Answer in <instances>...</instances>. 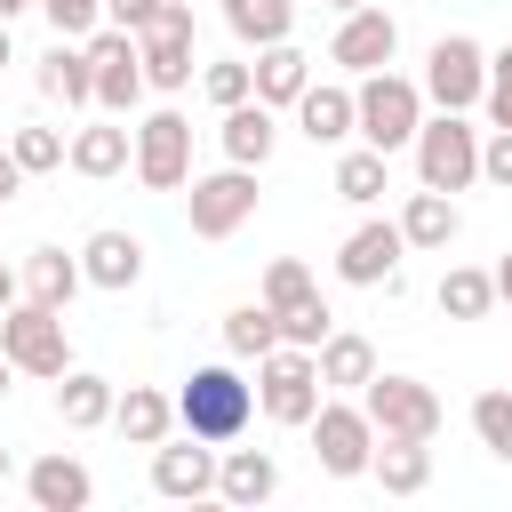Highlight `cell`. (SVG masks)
<instances>
[{
	"label": "cell",
	"mask_w": 512,
	"mask_h": 512,
	"mask_svg": "<svg viewBox=\"0 0 512 512\" xmlns=\"http://www.w3.org/2000/svg\"><path fill=\"white\" fill-rule=\"evenodd\" d=\"M400 256H408L400 224H360L336 248V280H352V288H400Z\"/></svg>",
	"instance_id": "4fadbf2b"
},
{
	"label": "cell",
	"mask_w": 512,
	"mask_h": 512,
	"mask_svg": "<svg viewBox=\"0 0 512 512\" xmlns=\"http://www.w3.org/2000/svg\"><path fill=\"white\" fill-rule=\"evenodd\" d=\"M88 56H96V104L128 120V112H136V96L152 88V80H144V56H136V32L96 24V32H88Z\"/></svg>",
	"instance_id": "7c38bea8"
},
{
	"label": "cell",
	"mask_w": 512,
	"mask_h": 512,
	"mask_svg": "<svg viewBox=\"0 0 512 512\" xmlns=\"http://www.w3.org/2000/svg\"><path fill=\"white\" fill-rule=\"evenodd\" d=\"M288 112H296V128H304L312 144H344V136H360V96L336 88V80H312Z\"/></svg>",
	"instance_id": "2e32d148"
},
{
	"label": "cell",
	"mask_w": 512,
	"mask_h": 512,
	"mask_svg": "<svg viewBox=\"0 0 512 512\" xmlns=\"http://www.w3.org/2000/svg\"><path fill=\"white\" fill-rule=\"evenodd\" d=\"M304 432H312V456H320L328 480H360L368 456H376V424H368V408H352V400H320V416H312Z\"/></svg>",
	"instance_id": "9c48e42d"
},
{
	"label": "cell",
	"mask_w": 512,
	"mask_h": 512,
	"mask_svg": "<svg viewBox=\"0 0 512 512\" xmlns=\"http://www.w3.org/2000/svg\"><path fill=\"white\" fill-rule=\"evenodd\" d=\"M368 376H376V344H368V336H352V328H328V344H320V384L360 392Z\"/></svg>",
	"instance_id": "f1b7e54d"
},
{
	"label": "cell",
	"mask_w": 512,
	"mask_h": 512,
	"mask_svg": "<svg viewBox=\"0 0 512 512\" xmlns=\"http://www.w3.org/2000/svg\"><path fill=\"white\" fill-rule=\"evenodd\" d=\"M40 16L56 24V40H88L96 16H104V0H40Z\"/></svg>",
	"instance_id": "f35d334b"
},
{
	"label": "cell",
	"mask_w": 512,
	"mask_h": 512,
	"mask_svg": "<svg viewBox=\"0 0 512 512\" xmlns=\"http://www.w3.org/2000/svg\"><path fill=\"white\" fill-rule=\"evenodd\" d=\"M248 408H256V384H240V368H192L184 376V392H176V424L192 432V440H240L248 432Z\"/></svg>",
	"instance_id": "6da1fadb"
},
{
	"label": "cell",
	"mask_w": 512,
	"mask_h": 512,
	"mask_svg": "<svg viewBox=\"0 0 512 512\" xmlns=\"http://www.w3.org/2000/svg\"><path fill=\"white\" fill-rule=\"evenodd\" d=\"M88 288V272H80V256H64V248H32L24 256V296L32 304H48V312H64L72 296Z\"/></svg>",
	"instance_id": "d4e9b609"
},
{
	"label": "cell",
	"mask_w": 512,
	"mask_h": 512,
	"mask_svg": "<svg viewBox=\"0 0 512 512\" xmlns=\"http://www.w3.org/2000/svg\"><path fill=\"white\" fill-rule=\"evenodd\" d=\"M24 8H40V0H0V24H8V16H24Z\"/></svg>",
	"instance_id": "bcb514c9"
},
{
	"label": "cell",
	"mask_w": 512,
	"mask_h": 512,
	"mask_svg": "<svg viewBox=\"0 0 512 512\" xmlns=\"http://www.w3.org/2000/svg\"><path fill=\"white\" fill-rule=\"evenodd\" d=\"M40 96H56V104H96V56L56 40V48L40 56Z\"/></svg>",
	"instance_id": "4316f807"
},
{
	"label": "cell",
	"mask_w": 512,
	"mask_h": 512,
	"mask_svg": "<svg viewBox=\"0 0 512 512\" xmlns=\"http://www.w3.org/2000/svg\"><path fill=\"white\" fill-rule=\"evenodd\" d=\"M272 344H280V312H272L264 296H256V304H232V312H224V352H232V360H264Z\"/></svg>",
	"instance_id": "1f68e13d"
},
{
	"label": "cell",
	"mask_w": 512,
	"mask_h": 512,
	"mask_svg": "<svg viewBox=\"0 0 512 512\" xmlns=\"http://www.w3.org/2000/svg\"><path fill=\"white\" fill-rule=\"evenodd\" d=\"M8 152H16V168H24V176H48V168H64V160H72V144H64L56 128H16V136H8Z\"/></svg>",
	"instance_id": "836d02e7"
},
{
	"label": "cell",
	"mask_w": 512,
	"mask_h": 512,
	"mask_svg": "<svg viewBox=\"0 0 512 512\" xmlns=\"http://www.w3.org/2000/svg\"><path fill=\"white\" fill-rule=\"evenodd\" d=\"M368 472L384 480V496H424V488H432V440H384V432H376Z\"/></svg>",
	"instance_id": "7402d4cb"
},
{
	"label": "cell",
	"mask_w": 512,
	"mask_h": 512,
	"mask_svg": "<svg viewBox=\"0 0 512 512\" xmlns=\"http://www.w3.org/2000/svg\"><path fill=\"white\" fill-rule=\"evenodd\" d=\"M272 488H280V464H272L264 448H232V456L216 464V496H224V504H272Z\"/></svg>",
	"instance_id": "484cf974"
},
{
	"label": "cell",
	"mask_w": 512,
	"mask_h": 512,
	"mask_svg": "<svg viewBox=\"0 0 512 512\" xmlns=\"http://www.w3.org/2000/svg\"><path fill=\"white\" fill-rule=\"evenodd\" d=\"M480 104H488V120H496V128H512V48H504V56H488V96H480Z\"/></svg>",
	"instance_id": "ab89813d"
},
{
	"label": "cell",
	"mask_w": 512,
	"mask_h": 512,
	"mask_svg": "<svg viewBox=\"0 0 512 512\" xmlns=\"http://www.w3.org/2000/svg\"><path fill=\"white\" fill-rule=\"evenodd\" d=\"M8 376H16V360H8V352H0V400H8Z\"/></svg>",
	"instance_id": "7dc6e473"
},
{
	"label": "cell",
	"mask_w": 512,
	"mask_h": 512,
	"mask_svg": "<svg viewBox=\"0 0 512 512\" xmlns=\"http://www.w3.org/2000/svg\"><path fill=\"white\" fill-rule=\"evenodd\" d=\"M136 56H144V80L152 88H192V8L184 0H160V16L136 32Z\"/></svg>",
	"instance_id": "30bf717a"
},
{
	"label": "cell",
	"mask_w": 512,
	"mask_h": 512,
	"mask_svg": "<svg viewBox=\"0 0 512 512\" xmlns=\"http://www.w3.org/2000/svg\"><path fill=\"white\" fill-rule=\"evenodd\" d=\"M0 64H16V48H8V24H0Z\"/></svg>",
	"instance_id": "c3c4849f"
},
{
	"label": "cell",
	"mask_w": 512,
	"mask_h": 512,
	"mask_svg": "<svg viewBox=\"0 0 512 512\" xmlns=\"http://www.w3.org/2000/svg\"><path fill=\"white\" fill-rule=\"evenodd\" d=\"M400 232H408V248H448L456 232H464V216H456V200L448 192H408V208H400Z\"/></svg>",
	"instance_id": "83f0119b"
},
{
	"label": "cell",
	"mask_w": 512,
	"mask_h": 512,
	"mask_svg": "<svg viewBox=\"0 0 512 512\" xmlns=\"http://www.w3.org/2000/svg\"><path fill=\"white\" fill-rule=\"evenodd\" d=\"M440 312H448V320H488V312H496V272L448 264V272H440Z\"/></svg>",
	"instance_id": "4dcf8cb0"
},
{
	"label": "cell",
	"mask_w": 512,
	"mask_h": 512,
	"mask_svg": "<svg viewBox=\"0 0 512 512\" xmlns=\"http://www.w3.org/2000/svg\"><path fill=\"white\" fill-rule=\"evenodd\" d=\"M216 440H184V448H152V488L160 496H176V504H192V496H216Z\"/></svg>",
	"instance_id": "9a60e30c"
},
{
	"label": "cell",
	"mask_w": 512,
	"mask_h": 512,
	"mask_svg": "<svg viewBox=\"0 0 512 512\" xmlns=\"http://www.w3.org/2000/svg\"><path fill=\"white\" fill-rule=\"evenodd\" d=\"M312 88V56L296 48V40H272V48H256V96L280 112V104H296Z\"/></svg>",
	"instance_id": "603a6c76"
},
{
	"label": "cell",
	"mask_w": 512,
	"mask_h": 512,
	"mask_svg": "<svg viewBox=\"0 0 512 512\" xmlns=\"http://www.w3.org/2000/svg\"><path fill=\"white\" fill-rule=\"evenodd\" d=\"M200 88H208V104H216V112H232V104H248V96H256V64H208V72H200Z\"/></svg>",
	"instance_id": "8d00e7d4"
},
{
	"label": "cell",
	"mask_w": 512,
	"mask_h": 512,
	"mask_svg": "<svg viewBox=\"0 0 512 512\" xmlns=\"http://www.w3.org/2000/svg\"><path fill=\"white\" fill-rule=\"evenodd\" d=\"M384 160H392V152H376V144L344 152V160H336V200H352V208L384 200Z\"/></svg>",
	"instance_id": "d6a6232c"
},
{
	"label": "cell",
	"mask_w": 512,
	"mask_h": 512,
	"mask_svg": "<svg viewBox=\"0 0 512 512\" xmlns=\"http://www.w3.org/2000/svg\"><path fill=\"white\" fill-rule=\"evenodd\" d=\"M360 136L376 144V152H400V144H416V128H424V80H400V72H360Z\"/></svg>",
	"instance_id": "3957f363"
},
{
	"label": "cell",
	"mask_w": 512,
	"mask_h": 512,
	"mask_svg": "<svg viewBox=\"0 0 512 512\" xmlns=\"http://www.w3.org/2000/svg\"><path fill=\"white\" fill-rule=\"evenodd\" d=\"M480 176H488V184H504V192H512V128H496V136H488V144H480Z\"/></svg>",
	"instance_id": "60d3db41"
},
{
	"label": "cell",
	"mask_w": 512,
	"mask_h": 512,
	"mask_svg": "<svg viewBox=\"0 0 512 512\" xmlns=\"http://www.w3.org/2000/svg\"><path fill=\"white\" fill-rule=\"evenodd\" d=\"M136 160V128H120V112L104 120V128H80L72 136V168L88 176V184H104V176H120Z\"/></svg>",
	"instance_id": "cb8c5ba5"
},
{
	"label": "cell",
	"mask_w": 512,
	"mask_h": 512,
	"mask_svg": "<svg viewBox=\"0 0 512 512\" xmlns=\"http://www.w3.org/2000/svg\"><path fill=\"white\" fill-rule=\"evenodd\" d=\"M328 328H336V312L320 304V288H312L304 304H288V312H280V344H304V352H320V344H328Z\"/></svg>",
	"instance_id": "e575fe53"
},
{
	"label": "cell",
	"mask_w": 512,
	"mask_h": 512,
	"mask_svg": "<svg viewBox=\"0 0 512 512\" xmlns=\"http://www.w3.org/2000/svg\"><path fill=\"white\" fill-rule=\"evenodd\" d=\"M216 144H224V160H240V168H264V160H272V144H280V112H272L264 96H248V104H232V112H224Z\"/></svg>",
	"instance_id": "ac0fdd59"
},
{
	"label": "cell",
	"mask_w": 512,
	"mask_h": 512,
	"mask_svg": "<svg viewBox=\"0 0 512 512\" xmlns=\"http://www.w3.org/2000/svg\"><path fill=\"white\" fill-rule=\"evenodd\" d=\"M328 8H336V16H352V8H368V0H328Z\"/></svg>",
	"instance_id": "681fc988"
},
{
	"label": "cell",
	"mask_w": 512,
	"mask_h": 512,
	"mask_svg": "<svg viewBox=\"0 0 512 512\" xmlns=\"http://www.w3.org/2000/svg\"><path fill=\"white\" fill-rule=\"evenodd\" d=\"M224 24H232L240 48H272V40H288L296 0H224Z\"/></svg>",
	"instance_id": "f546056e"
},
{
	"label": "cell",
	"mask_w": 512,
	"mask_h": 512,
	"mask_svg": "<svg viewBox=\"0 0 512 512\" xmlns=\"http://www.w3.org/2000/svg\"><path fill=\"white\" fill-rule=\"evenodd\" d=\"M8 304H16V272L0 264V312H8Z\"/></svg>",
	"instance_id": "f6af8a7d"
},
{
	"label": "cell",
	"mask_w": 512,
	"mask_h": 512,
	"mask_svg": "<svg viewBox=\"0 0 512 512\" xmlns=\"http://www.w3.org/2000/svg\"><path fill=\"white\" fill-rule=\"evenodd\" d=\"M416 176L432 192H464L480 184V128H464V112H440L416 128Z\"/></svg>",
	"instance_id": "8992f818"
},
{
	"label": "cell",
	"mask_w": 512,
	"mask_h": 512,
	"mask_svg": "<svg viewBox=\"0 0 512 512\" xmlns=\"http://www.w3.org/2000/svg\"><path fill=\"white\" fill-rule=\"evenodd\" d=\"M304 296H312V272H304L296 256H272V272H264V304L288 312V304H304Z\"/></svg>",
	"instance_id": "74e56055"
},
{
	"label": "cell",
	"mask_w": 512,
	"mask_h": 512,
	"mask_svg": "<svg viewBox=\"0 0 512 512\" xmlns=\"http://www.w3.org/2000/svg\"><path fill=\"white\" fill-rule=\"evenodd\" d=\"M424 96H432L440 112H472V104L488 96V48H480L472 32L432 40V56H424Z\"/></svg>",
	"instance_id": "ba28073f"
},
{
	"label": "cell",
	"mask_w": 512,
	"mask_h": 512,
	"mask_svg": "<svg viewBox=\"0 0 512 512\" xmlns=\"http://www.w3.org/2000/svg\"><path fill=\"white\" fill-rule=\"evenodd\" d=\"M472 432H480L488 456L512 464V392H480V400H472Z\"/></svg>",
	"instance_id": "d590c367"
},
{
	"label": "cell",
	"mask_w": 512,
	"mask_h": 512,
	"mask_svg": "<svg viewBox=\"0 0 512 512\" xmlns=\"http://www.w3.org/2000/svg\"><path fill=\"white\" fill-rule=\"evenodd\" d=\"M16 192H24V168H16V152L0 144V200H16Z\"/></svg>",
	"instance_id": "7bdbcfd3"
},
{
	"label": "cell",
	"mask_w": 512,
	"mask_h": 512,
	"mask_svg": "<svg viewBox=\"0 0 512 512\" xmlns=\"http://www.w3.org/2000/svg\"><path fill=\"white\" fill-rule=\"evenodd\" d=\"M360 408H368V424L384 432V440H432L440 432V392L424 384V376H368L360 384Z\"/></svg>",
	"instance_id": "5b68a950"
},
{
	"label": "cell",
	"mask_w": 512,
	"mask_h": 512,
	"mask_svg": "<svg viewBox=\"0 0 512 512\" xmlns=\"http://www.w3.org/2000/svg\"><path fill=\"white\" fill-rule=\"evenodd\" d=\"M496 304H512V248H504V264H496Z\"/></svg>",
	"instance_id": "ee69618b"
},
{
	"label": "cell",
	"mask_w": 512,
	"mask_h": 512,
	"mask_svg": "<svg viewBox=\"0 0 512 512\" xmlns=\"http://www.w3.org/2000/svg\"><path fill=\"white\" fill-rule=\"evenodd\" d=\"M112 424H120V440H128V448H160V440L176 432V400H168V392H152V384H128V392L112 400Z\"/></svg>",
	"instance_id": "ffe728a7"
},
{
	"label": "cell",
	"mask_w": 512,
	"mask_h": 512,
	"mask_svg": "<svg viewBox=\"0 0 512 512\" xmlns=\"http://www.w3.org/2000/svg\"><path fill=\"white\" fill-rule=\"evenodd\" d=\"M8 472H16V456H8V448H0V480H8Z\"/></svg>",
	"instance_id": "f907efd6"
},
{
	"label": "cell",
	"mask_w": 512,
	"mask_h": 512,
	"mask_svg": "<svg viewBox=\"0 0 512 512\" xmlns=\"http://www.w3.org/2000/svg\"><path fill=\"white\" fill-rule=\"evenodd\" d=\"M184 216H192V232H200V240H232V232L256 216V168L224 160L216 176H192V192H184Z\"/></svg>",
	"instance_id": "52a82bcc"
},
{
	"label": "cell",
	"mask_w": 512,
	"mask_h": 512,
	"mask_svg": "<svg viewBox=\"0 0 512 512\" xmlns=\"http://www.w3.org/2000/svg\"><path fill=\"white\" fill-rule=\"evenodd\" d=\"M392 48H400V24H392V8H384V0H368V8H352V16L336 24L328 64H344V72H384V64H392Z\"/></svg>",
	"instance_id": "5bb4252c"
},
{
	"label": "cell",
	"mask_w": 512,
	"mask_h": 512,
	"mask_svg": "<svg viewBox=\"0 0 512 512\" xmlns=\"http://www.w3.org/2000/svg\"><path fill=\"white\" fill-rule=\"evenodd\" d=\"M136 176L152 184V192H184V176H192V120L184 112H144V128H136Z\"/></svg>",
	"instance_id": "8fae6325"
},
{
	"label": "cell",
	"mask_w": 512,
	"mask_h": 512,
	"mask_svg": "<svg viewBox=\"0 0 512 512\" xmlns=\"http://www.w3.org/2000/svg\"><path fill=\"white\" fill-rule=\"evenodd\" d=\"M112 376H88V368H64L56 376V416H64V432H96V424H112Z\"/></svg>",
	"instance_id": "44dd1931"
},
{
	"label": "cell",
	"mask_w": 512,
	"mask_h": 512,
	"mask_svg": "<svg viewBox=\"0 0 512 512\" xmlns=\"http://www.w3.org/2000/svg\"><path fill=\"white\" fill-rule=\"evenodd\" d=\"M24 496H32L40 512H80V504L96 496V480H88V464H80V456H64V448H56V456H40V464L24 472Z\"/></svg>",
	"instance_id": "d6986e66"
},
{
	"label": "cell",
	"mask_w": 512,
	"mask_h": 512,
	"mask_svg": "<svg viewBox=\"0 0 512 512\" xmlns=\"http://www.w3.org/2000/svg\"><path fill=\"white\" fill-rule=\"evenodd\" d=\"M80 272H88V288H136L144 280V240L136 232H120V224H104V232H88V248H80Z\"/></svg>",
	"instance_id": "e0dca14e"
},
{
	"label": "cell",
	"mask_w": 512,
	"mask_h": 512,
	"mask_svg": "<svg viewBox=\"0 0 512 512\" xmlns=\"http://www.w3.org/2000/svg\"><path fill=\"white\" fill-rule=\"evenodd\" d=\"M0 352L16 360V376H64L72 368V344H64V312H48V304H8L0 312Z\"/></svg>",
	"instance_id": "277c9868"
},
{
	"label": "cell",
	"mask_w": 512,
	"mask_h": 512,
	"mask_svg": "<svg viewBox=\"0 0 512 512\" xmlns=\"http://www.w3.org/2000/svg\"><path fill=\"white\" fill-rule=\"evenodd\" d=\"M256 408L272 424H312L320 416V352L304 344H272L256 360Z\"/></svg>",
	"instance_id": "7a4b0ae2"
},
{
	"label": "cell",
	"mask_w": 512,
	"mask_h": 512,
	"mask_svg": "<svg viewBox=\"0 0 512 512\" xmlns=\"http://www.w3.org/2000/svg\"><path fill=\"white\" fill-rule=\"evenodd\" d=\"M104 16H112L120 32H144V24L160 16V0H104Z\"/></svg>",
	"instance_id": "b9f144b4"
}]
</instances>
